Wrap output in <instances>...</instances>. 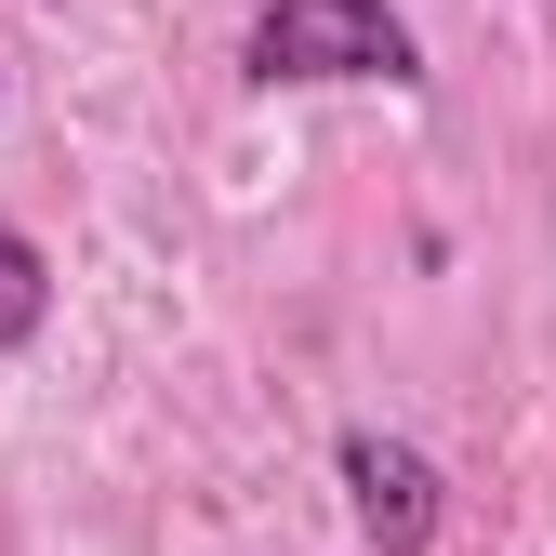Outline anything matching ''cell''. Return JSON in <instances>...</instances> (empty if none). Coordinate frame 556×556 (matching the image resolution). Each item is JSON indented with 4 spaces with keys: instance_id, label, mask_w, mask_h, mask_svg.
<instances>
[{
    "instance_id": "cell-1",
    "label": "cell",
    "mask_w": 556,
    "mask_h": 556,
    "mask_svg": "<svg viewBox=\"0 0 556 556\" xmlns=\"http://www.w3.org/2000/svg\"><path fill=\"white\" fill-rule=\"evenodd\" d=\"M239 80L252 93H344V80L410 93L425 80V40H410L397 0H265L252 40H239Z\"/></svg>"
},
{
    "instance_id": "cell-2",
    "label": "cell",
    "mask_w": 556,
    "mask_h": 556,
    "mask_svg": "<svg viewBox=\"0 0 556 556\" xmlns=\"http://www.w3.org/2000/svg\"><path fill=\"white\" fill-rule=\"evenodd\" d=\"M331 477H344V517H358V543H371V556H438L451 491H438V464L410 451V438L344 425V438H331Z\"/></svg>"
},
{
    "instance_id": "cell-3",
    "label": "cell",
    "mask_w": 556,
    "mask_h": 556,
    "mask_svg": "<svg viewBox=\"0 0 556 556\" xmlns=\"http://www.w3.org/2000/svg\"><path fill=\"white\" fill-rule=\"evenodd\" d=\"M40 331H53V252L0 213V358H27Z\"/></svg>"
}]
</instances>
